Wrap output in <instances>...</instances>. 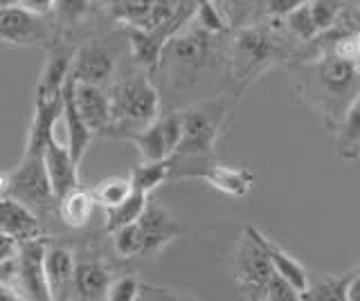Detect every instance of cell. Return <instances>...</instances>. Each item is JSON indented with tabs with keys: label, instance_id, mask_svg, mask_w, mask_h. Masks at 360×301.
Masks as SVG:
<instances>
[{
	"label": "cell",
	"instance_id": "obj_23",
	"mask_svg": "<svg viewBox=\"0 0 360 301\" xmlns=\"http://www.w3.org/2000/svg\"><path fill=\"white\" fill-rule=\"evenodd\" d=\"M172 171H174V162L172 158L167 160H158V162H140L133 166L131 171V182L133 189H138L142 194H153L158 187L165 185L167 180H172Z\"/></svg>",
	"mask_w": 360,
	"mask_h": 301
},
{
	"label": "cell",
	"instance_id": "obj_20",
	"mask_svg": "<svg viewBox=\"0 0 360 301\" xmlns=\"http://www.w3.org/2000/svg\"><path fill=\"white\" fill-rule=\"evenodd\" d=\"M257 236H259V241H262V245H264V250H266V254H268V259H270V265H273V270H275L277 274L284 276L290 286H295V288L300 290V295L307 293L309 281H311V276H309V272H307V267H304L290 252H286L284 248H281L279 243H275L273 239H268L264 232H259V229H257Z\"/></svg>",
	"mask_w": 360,
	"mask_h": 301
},
{
	"label": "cell",
	"instance_id": "obj_31",
	"mask_svg": "<svg viewBox=\"0 0 360 301\" xmlns=\"http://www.w3.org/2000/svg\"><path fill=\"white\" fill-rule=\"evenodd\" d=\"M311 12L315 18L320 34L335 25L338 16L342 12V0H311Z\"/></svg>",
	"mask_w": 360,
	"mask_h": 301
},
{
	"label": "cell",
	"instance_id": "obj_4",
	"mask_svg": "<svg viewBox=\"0 0 360 301\" xmlns=\"http://www.w3.org/2000/svg\"><path fill=\"white\" fill-rule=\"evenodd\" d=\"M279 54H281L279 43L266 29L250 25L236 32L230 43L228 59H230V72L234 76V81L239 83V91L255 83L266 70L273 68Z\"/></svg>",
	"mask_w": 360,
	"mask_h": 301
},
{
	"label": "cell",
	"instance_id": "obj_13",
	"mask_svg": "<svg viewBox=\"0 0 360 301\" xmlns=\"http://www.w3.org/2000/svg\"><path fill=\"white\" fill-rule=\"evenodd\" d=\"M72 93L79 115L93 135H104L110 124V97L104 86L72 79Z\"/></svg>",
	"mask_w": 360,
	"mask_h": 301
},
{
	"label": "cell",
	"instance_id": "obj_15",
	"mask_svg": "<svg viewBox=\"0 0 360 301\" xmlns=\"http://www.w3.org/2000/svg\"><path fill=\"white\" fill-rule=\"evenodd\" d=\"M43 160L56 200L70 192V189L79 187V164L72 160L70 151H68V144H61L54 133L48 138V144H45Z\"/></svg>",
	"mask_w": 360,
	"mask_h": 301
},
{
	"label": "cell",
	"instance_id": "obj_33",
	"mask_svg": "<svg viewBox=\"0 0 360 301\" xmlns=\"http://www.w3.org/2000/svg\"><path fill=\"white\" fill-rule=\"evenodd\" d=\"M90 9V0H56L54 14L61 25H75Z\"/></svg>",
	"mask_w": 360,
	"mask_h": 301
},
{
	"label": "cell",
	"instance_id": "obj_3",
	"mask_svg": "<svg viewBox=\"0 0 360 301\" xmlns=\"http://www.w3.org/2000/svg\"><path fill=\"white\" fill-rule=\"evenodd\" d=\"M228 113L230 106L221 99L180 110V115H183V138H180V144L172 158L189 162L212 160L214 147H217Z\"/></svg>",
	"mask_w": 360,
	"mask_h": 301
},
{
	"label": "cell",
	"instance_id": "obj_21",
	"mask_svg": "<svg viewBox=\"0 0 360 301\" xmlns=\"http://www.w3.org/2000/svg\"><path fill=\"white\" fill-rule=\"evenodd\" d=\"M335 153L342 160H358L360 158V93L349 108L342 113L340 121L335 124Z\"/></svg>",
	"mask_w": 360,
	"mask_h": 301
},
{
	"label": "cell",
	"instance_id": "obj_16",
	"mask_svg": "<svg viewBox=\"0 0 360 301\" xmlns=\"http://www.w3.org/2000/svg\"><path fill=\"white\" fill-rule=\"evenodd\" d=\"M45 281L52 299H72L75 295V270L77 261L72 252L61 245H48L45 250Z\"/></svg>",
	"mask_w": 360,
	"mask_h": 301
},
{
	"label": "cell",
	"instance_id": "obj_38",
	"mask_svg": "<svg viewBox=\"0 0 360 301\" xmlns=\"http://www.w3.org/2000/svg\"><path fill=\"white\" fill-rule=\"evenodd\" d=\"M347 301H360V263L356 265V270H354L352 281H349Z\"/></svg>",
	"mask_w": 360,
	"mask_h": 301
},
{
	"label": "cell",
	"instance_id": "obj_12",
	"mask_svg": "<svg viewBox=\"0 0 360 301\" xmlns=\"http://www.w3.org/2000/svg\"><path fill=\"white\" fill-rule=\"evenodd\" d=\"M43 16L30 14L18 5L0 9V43L16 48L39 46L48 36V29L41 23Z\"/></svg>",
	"mask_w": 360,
	"mask_h": 301
},
{
	"label": "cell",
	"instance_id": "obj_35",
	"mask_svg": "<svg viewBox=\"0 0 360 301\" xmlns=\"http://www.w3.org/2000/svg\"><path fill=\"white\" fill-rule=\"evenodd\" d=\"M311 0H268L266 12L270 18H286L290 12H295L297 7L309 5Z\"/></svg>",
	"mask_w": 360,
	"mask_h": 301
},
{
	"label": "cell",
	"instance_id": "obj_6",
	"mask_svg": "<svg viewBox=\"0 0 360 301\" xmlns=\"http://www.w3.org/2000/svg\"><path fill=\"white\" fill-rule=\"evenodd\" d=\"M232 272L234 281L248 299H264L266 283L273 274V265L257 236V227L248 225L232 248Z\"/></svg>",
	"mask_w": 360,
	"mask_h": 301
},
{
	"label": "cell",
	"instance_id": "obj_2",
	"mask_svg": "<svg viewBox=\"0 0 360 301\" xmlns=\"http://www.w3.org/2000/svg\"><path fill=\"white\" fill-rule=\"evenodd\" d=\"M108 97L110 124L101 138L127 140L131 133L160 117V93L146 76H129L112 83Z\"/></svg>",
	"mask_w": 360,
	"mask_h": 301
},
{
	"label": "cell",
	"instance_id": "obj_10",
	"mask_svg": "<svg viewBox=\"0 0 360 301\" xmlns=\"http://www.w3.org/2000/svg\"><path fill=\"white\" fill-rule=\"evenodd\" d=\"M183 175L200 178V180H205L210 187L217 189V192H221L225 196H232V198L248 196L255 185V173L248 169V166H228V164L212 162V160L194 162L191 169L180 173V178Z\"/></svg>",
	"mask_w": 360,
	"mask_h": 301
},
{
	"label": "cell",
	"instance_id": "obj_27",
	"mask_svg": "<svg viewBox=\"0 0 360 301\" xmlns=\"http://www.w3.org/2000/svg\"><path fill=\"white\" fill-rule=\"evenodd\" d=\"M110 241H112V252H115L120 259L142 256L144 239H142V229H140L138 222H131V225L112 229L110 232Z\"/></svg>",
	"mask_w": 360,
	"mask_h": 301
},
{
	"label": "cell",
	"instance_id": "obj_22",
	"mask_svg": "<svg viewBox=\"0 0 360 301\" xmlns=\"http://www.w3.org/2000/svg\"><path fill=\"white\" fill-rule=\"evenodd\" d=\"M95 207H97V203H95L93 192H88V189H82V187L70 189V192L56 200L59 218L72 229L86 227L95 214Z\"/></svg>",
	"mask_w": 360,
	"mask_h": 301
},
{
	"label": "cell",
	"instance_id": "obj_37",
	"mask_svg": "<svg viewBox=\"0 0 360 301\" xmlns=\"http://www.w3.org/2000/svg\"><path fill=\"white\" fill-rule=\"evenodd\" d=\"M16 250H18V243L11 236H7V234L0 232V263L9 259L11 254H16Z\"/></svg>",
	"mask_w": 360,
	"mask_h": 301
},
{
	"label": "cell",
	"instance_id": "obj_32",
	"mask_svg": "<svg viewBox=\"0 0 360 301\" xmlns=\"http://www.w3.org/2000/svg\"><path fill=\"white\" fill-rule=\"evenodd\" d=\"M266 301H300L302 295L295 286H290L281 274L273 272L266 283V293H264Z\"/></svg>",
	"mask_w": 360,
	"mask_h": 301
},
{
	"label": "cell",
	"instance_id": "obj_40",
	"mask_svg": "<svg viewBox=\"0 0 360 301\" xmlns=\"http://www.w3.org/2000/svg\"><path fill=\"white\" fill-rule=\"evenodd\" d=\"M18 5V0H0V9H5V7H14Z\"/></svg>",
	"mask_w": 360,
	"mask_h": 301
},
{
	"label": "cell",
	"instance_id": "obj_24",
	"mask_svg": "<svg viewBox=\"0 0 360 301\" xmlns=\"http://www.w3.org/2000/svg\"><path fill=\"white\" fill-rule=\"evenodd\" d=\"M356 270V267H354ZM354 270H347L342 274H322L318 281H309L307 293L302 299L309 301H347V290L349 281H352Z\"/></svg>",
	"mask_w": 360,
	"mask_h": 301
},
{
	"label": "cell",
	"instance_id": "obj_19",
	"mask_svg": "<svg viewBox=\"0 0 360 301\" xmlns=\"http://www.w3.org/2000/svg\"><path fill=\"white\" fill-rule=\"evenodd\" d=\"M112 274L101 261H79L75 270V295L84 301L108 299Z\"/></svg>",
	"mask_w": 360,
	"mask_h": 301
},
{
	"label": "cell",
	"instance_id": "obj_30",
	"mask_svg": "<svg viewBox=\"0 0 360 301\" xmlns=\"http://www.w3.org/2000/svg\"><path fill=\"white\" fill-rule=\"evenodd\" d=\"M142 297V281L135 274L112 276L108 288V301H138Z\"/></svg>",
	"mask_w": 360,
	"mask_h": 301
},
{
	"label": "cell",
	"instance_id": "obj_28",
	"mask_svg": "<svg viewBox=\"0 0 360 301\" xmlns=\"http://www.w3.org/2000/svg\"><path fill=\"white\" fill-rule=\"evenodd\" d=\"M191 23L198 25L200 29L210 32L214 36H219L228 29V20H225L223 12L217 7L214 0H196V9H194V16H191Z\"/></svg>",
	"mask_w": 360,
	"mask_h": 301
},
{
	"label": "cell",
	"instance_id": "obj_26",
	"mask_svg": "<svg viewBox=\"0 0 360 301\" xmlns=\"http://www.w3.org/2000/svg\"><path fill=\"white\" fill-rule=\"evenodd\" d=\"M131 194H133V182H131V178H124V175H108L104 180H99L93 189L95 203L101 209L120 205L122 200H127Z\"/></svg>",
	"mask_w": 360,
	"mask_h": 301
},
{
	"label": "cell",
	"instance_id": "obj_34",
	"mask_svg": "<svg viewBox=\"0 0 360 301\" xmlns=\"http://www.w3.org/2000/svg\"><path fill=\"white\" fill-rule=\"evenodd\" d=\"M331 52L335 54L338 59L349 61V63H360V34H342L333 43Z\"/></svg>",
	"mask_w": 360,
	"mask_h": 301
},
{
	"label": "cell",
	"instance_id": "obj_36",
	"mask_svg": "<svg viewBox=\"0 0 360 301\" xmlns=\"http://www.w3.org/2000/svg\"><path fill=\"white\" fill-rule=\"evenodd\" d=\"M54 3H56V0H18V7L27 9L30 14L48 16V14L54 12Z\"/></svg>",
	"mask_w": 360,
	"mask_h": 301
},
{
	"label": "cell",
	"instance_id": "obj_9",
	"mask_svg": "<svg viewBox=\"0 0 360 301\" xmlns=\"http://www.w3.org/2000/svg\"><path fill=\"white\" fill-rule=\"evenodd\" d=\"M112 74H115V54L110 52V48L101 39H90L79 50H75L70 70V76L75 81L106 88Z\"/></svg>",
	"mask_w": 360,
	"mask_h": 301
},
{
	"label": "cell",
	"instance_id": "obj_17",
	"mask_svg": "<svg viewBox=\"0 0 360 301\" xmlns=\"http://www.w3.org/2000/svg\"><path fill=\"white\" fill-rule=\"evenodd\" d=\"M72 59H75V50L70 46H54L39 74V83H37V99H54L63 93L65 81L70 79V70H72Z\"/></svg>",
	"mask_w": 360,
	"mask_h": 301
},
{
	"label": "cell",
	"instance_id": "obj_29",
	"mask_svg": "<svg viewBox=\"0 0 360 301\" xmlns=\"http://www.w3.org/2000/svg\"><path fill=\"white\" fill-rule=\"evenodd\" d=\"M286 27L292 36H297L300 41H313L315 36L320 34L318 25H315V18L311 12V3L297 7L295 12H290L286 16Z\"/></svg>",
	"mask_w": 360,
	"mask_h": 301
},
{
	"label": "cell",
	"instance_id": "obj_1",
	"mask_svg": "<svg viewBox=\"0 0 360 301\" xmlns=\"http://www.w3.org/2000/svg\"><path fill=\"white\" fill-rule=\"evenodd\" d=\"M302 93L324 117L326 126L335 128L342 113L360 93V68L329 52L315 63L307 65Z\"/></svg>",
	"mask_w": 360,
	"mask_h": 301
},
{
	"label": "cell",
	"instance_id": "obj_18",
	"mask_svg": "<svg viewBox=\"0 0 360 301\" xmlns=\"http://www.w3.org/2000/svg\"><path fill=\"white\" fill-rule=\"evenodd\" d=\"M61 119L65 124V133H68V151H70L72 160L82 166V160L88 151V144L95 135L88 131V126L84 124L82 115H79L77 104H75V93H72V76L65 81L63 86V110H61Z\"/></svg>",
	"mask_w": 360,
	"mask_h": 301
},
{
	"label": "cell",
	"instance_id": "obj_8",
	"mask_svg": "<svg viewBox=\"0 0 360 301\" xmlns=\"http://www.w3.org/2000/svg\"><path fill=\"white\" fill-rule=\"evenodd\" d=\"M138 225L144 239V259H158L167 245H172L176 239L183 236V225L178 222V218L167 207H162L151 198L146 203L142 216L138 218Z\"/></svg>",
	"mask_w": 360,
	"mask_h": 301
},
{
	"label": "cell",
	"instance_id": "obj_25",
	"mask_svg": "<svg viewBox=\"0 0 360 301\" xmlns=\"http://www.w3.org/2000/svg\"><path fill=\"white\" fill-rule=\"evenodd\" d=\"M146 203H149V194H142V192H138V189H133V194L127 200H122V203L115 205V207L104 209L106 211V232L110 234L112 229H117V227L138 222Z\"/></svg>",
	"mask_w": 360,
	"mask_h": 301
},
{
	"label": "cell",
	"instance_id": "obj_7",
	"mask_svg": "<svg viewBox=\"0 0 360 301\" xmlns=\"http://www.w3.org/2000/svg\"><path fill=\"white\" fill-rule=\"evenodd\" d=\"M180 138H183V115L178 110V113L160 115L144 128L131 133L127 140L135 144L144 162H158L172 158L180 144Z\"/></svg>",
	"mask_w": 360,
	"mask_h": 301
},
{
	"label": "cell",
	"instance_id": "obj_11",
	"mask_svg": "<svg viewBox=\"0 0 360 301\" xmlns=\"http://www.w3.org/2000/svg\"><path fill=\"white\" fill-rule=\"evenodd\" d=\"M45 250L48 243L43 239H34L18 243V274H20V297L34 301H48L50 290L45 281Z\"/></svg>",
	"mask_w": 360,
	"mask_h": 301
},
{
	"label": "cell",
	"instance_id": "obj_39",
	"mask_svg": "<svg viewBox=\"0 0 360 301\" xmlns=\"http://www.w3.org/2000/svg\"><path fill=\"white\" fill-rule=\"evenodd\" d=\"M252 3H257V0H230V5L234 7H250Z\"/></svg>",
	"mask_w": 360,
	"mask_h": 301
},
{
	"label": "cell",
	"instance_id": "obj_5",
	"mask_svg": "<svg viewBox=\"0 0 360 301\" xmlns=\"http://www.w3.org/2000/svg\"><path fill=\"white\" fill-rule=\"evenodd\" d=\"M43 153L45 151L25 147L22 158L14 169L0 173V194L20 200L37 214L39 211H48L56 203L48 171H45Z\"/></svg>",
	"mask_w": 360,
	"mask_h": 301
},
{
	"label": "cell",
	"instance_id": "obj_14",
	"mask_svg": "<svg viewBox=\"0 0 360 301\" xmlns=\"http://www.w3.org/2000/svg\"><path fill=\"white\" fill-rule=\"evenodd\" d=\"M0 232L11 236L16 243L41 239V218L32 207L20 200L0 194Z\"/></svg>",
	"mask_w": 360,
	"mask_h": 301
}]
</instances>
